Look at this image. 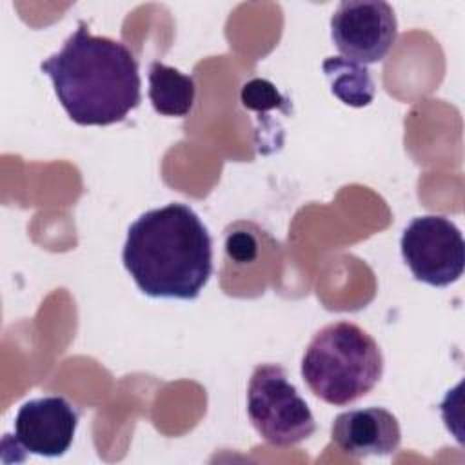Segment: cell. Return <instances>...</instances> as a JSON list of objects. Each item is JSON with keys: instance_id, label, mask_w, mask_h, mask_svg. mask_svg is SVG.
Instances as JSON below:
<instances>
[{"instance_id": "4", "label": "cell", "mask_w": 465, "mask_h": 465, "mask_svg": "<svg viewBox=\"0 0 465 465\" xmlns=\"http://www.w3.org/2000/svg\"><path fill=\"white\" fill-rule=\"evenodd\" d=\"M247 414L256 432L280 449L298 445L316 430L309 405L276 363L254 367L247 385Z\"/></svg>"}, {"instance_id": "7", "label": "cell", "mask_w": 465, "mask_h": 465, "mask_svg": "<svg viewBox=\"0 0 465 465\" xmlns=\"http://www.w3.org/2000/svg\"><path fill=\"white\" fill-rule=\"evenodd\" d=\"M80 412L64 396L25 401L15 418V447L44 458L64 456L73 445Z\"/></svg>"}, {"instance_id": "6", "label": "cell", "mask_w": 465, "mask_h": 465, "mask_svg": "<svg viewBox=\"0 0 465 465\" xmlns=\"http://www.w3.org/2000/svg\"><path fill=\"white\" fill-rule=\"evenodd\" d=\"M331 36L343 58L376 64L394 45L398 20L383 0H343L331 16Z\"/></svg>"}, {"instance_id": "11", "label": "cell", "mask_w": 465, "mask_h": 465, "mask_svg": "<svg viewBox=\"0 0 465 465\" xmlns=\"http://www.w3.org/2000/svg\"><path fill=\"white\" fill-rule=\"evenodd\" d=\"M240 100L245 109L265 113L269 109H280L289 113V100L278 93L274 84L265 78H252L243 84Z\"/></svg>"}, {"instance_id": "3", "label": "cell", "mask_w": 465, "mask_h": 465, "mask_svg": "<svg viewBox=\"0 0 465 465\" xmlns=\"http://www.w3.org/2000/svg\"><path fill=\"white\" fill-rule=\"evenodd\" d=\"M383 374L376 340L352 322L322 327L302 358V378L314 396L343 407L369 394Z\"/></svg>"}, {"instance_id": "8", "label": "cell", "mask_w": 465, "mask_h": 465, "mask_svg": "<svg viewBox=\"0 0 465 465\" xmlns=\"http://www.w3.org/2000/svg\"><path fill=\"white\" fill-rule=\"evenodd\" d=\"M331 438L352 458L389 456L401 441L398 418L383 407L340 412L331 425Z\"/></svg>"}, {"instance_id": "2", "label": "cell", "mask_w": 465, "mask_h": 465, "mask_svg": "<svg viewBox=\"0 0 465 465\" xmlns=\"http://www.w3.org/2000/svg\"><path fill=\"white\" fill-rule=\"evenodd\" d=\"M122 262L143 294L194 300L213 272V240L189 205L173 202L131 223Z\"/></svg>"}, {"instance_id": "12", "label": "cell", "mask_w": 465, "mask_h": 465, "mask_svg": "<svg viewBox=\"0 0 465 465\" xmlns=\"http://www.w3.org/2000/svg\"><path fill=\"white\" fill-rule=\"evenodd\" d=\"M227 252L238 262H247L254 258L256 243L249 232L238 231L227 236Z\"/></svg>"}, {"instance_id": "10", "label": "cell", "mask_w": 465, "mask_h": 465, "mask_svg": "<svg viewBox=\"0 0 465 465\" xmlns=\"http://www.w3.org/2000/svg\"><path fill=\"white\" fill-rule=\"evenodd\" d=\"M322 69L331 84V93L351 107H365L374 100V82L371 71L343 56H329L323 60Z\"/></svg>"}, {"instance_id": "9", "label": "cell", "mask_w": 465, "mask_h": 465, "mask_svg": "<svg viewBox=\"0 0 465 465\" xmlns=\"http://www.w3.org/2000/svg\"><path fill=\"white\" fill-rule=\"evenodd\" d=\"M149 100L153 109L163 116H187L194 105L196 85L189 74L162 62L149 65Z\"/></svg>"}, {"instance_id": "1", "label": "cell", "mask_w": 465, "mask_h": 465, "mask_svg": "<svg viewBox=\"0 0 465 465\" xmlns=\"http://www.w3.org/2000/svg\"><path fill=\"white\" fill-rule=\"evenodd\" d=\"M67 116L78 125H111L140 105L142 82L131 49L80 22L62 49L40 64Z\"/></svg>"}, {"instance_id": "5", "label": "cell", "mask_w": 465, "mask_h": 465, "mask_svg": "<svg viewBox=\"0 0 465 465\" xmlns=\"http://www.w3.org/2000/svg\"><path fill=\"white\" fill-rule=\"evenodd\" d=\"M400 249L418 282L447 287L465 267V243L456 223L440 214L416 216L403 229Z\"/></svg>"}]
</instances>
